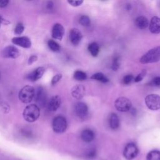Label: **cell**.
Returning <instances> with one entry per match:
<instances>
[{"mask_svg":"<svg viewBox=\"0 0 160 160\" xmlns=\"http://www.w3.org/2000/svg\"><path fill=\"white\" fill-rule=\"evenodd\" d=\"M24 119L29 122L36 121L40 116V109L38 105L31 104L28 105L22 112Z\"/></svg>","mask_w":160,"mask_h":160,"instance_id":"1","label":"cell"},{"mask_svg":"<svg viewBox=\"0 0 160 160\" xmlns=\"http://www.w3.org/2000/svg\"><path fill=\"white\" fill-rule=\"evenodd\" d=\"M160 60V46L155 47L146 52L141 58L140 62L148 64L158 62Z\"/></svg>","mask_w":160,"mask_h":160,"instance_id":"2","label":"cell"},{"mask_svg":"<svg viewBox=\"0 0 160 160\" xmlns=\"http://www.w3.org/2000/svg\"><path fill=\"white\" fill-rule=\"evenodd\" d=\"M35 92V89L32 86L30 85H26L24 86L19 92V99L24 104L29 103L34 98Z\"/></svg>","mask_w":160,"mask_h":160,"instance_id":"3","label":"cell"},{"mask_svg":"<svg viewBox=\"0 0 160 160\" xmlns=\"http://www.w3.org/2000/svg\"><path fill=\"white\" fill-rule=\"evenodd\" d=\"M52 128L54 132L62 133L67 128V121L66 118L62 116H58L53 119L52 122Z\"/></svg>","mask_w":160,"mask_h":160,"instance_id":"4","label":"cell"},{"mask_svg":"<svg viewBox=\"0 0 160 160\" xmlns=\"http://www.w3.org/2000/svg\"><path fill=\"white\" fill-rule=\"evenodd\" d=\"M146 106L151 110L156 111L160 109V96L156 94H151L145 98Z\"/></svg>","mask_w":160,"mask_h":160,"instance_id":"5","label":"cell"},{"mask_svg":"<svg viewBox=\"0 0 160 160\" xmlns=\"http://www.w3.org/2000/svg\"><path fill=\"white\" fill-rule=\"evenodd\" d=\"M131 102L125 97H119L114 102L116 109L121 112H126L130 110L131 108Z\"/></svg>","mask_w":160,"mask_h":160,"instance_id":"6","label":"cell"},{"mask_svg":"<svg viewBox=\"0 0 160 160\" xmlns=\"http://www.w3.org/2000/svg\"><path fill=\"white\" fill-rule=\"evenodd\" d=\"M34 99L39 108H44L46 106L47 102V96L46 91L42 86H39L37 88L36 91L35 92Z\"/></svg>","mask_w":160,"mask_h":160,"instance_id":"7","label":"cell"},{"mask_svg":"<svg viewBox=\"0 0 160 160\" xmlns=\"http://www.w3.org/2000/svg\"><path fill=\"white\" fill-rule=\"evenodd\" d=\"M138 154V148L137 146L133 143H128L124 148L123 151V155L124 158L128 160H131L134 159Z\"/></svg>","mask_w":160,"mask_h":160,"instance_id":"8","label":"cell"},{"mask_svg":"<svg viewBox=\"0 0 160 160\" xmlns=\"http://www.w3.org/2000/svg\"><path fill=\"white\" fill-rule=\"evenodd\" d=\"M20 55V52L18 48L14 46H6L1 52V56L5 58L16 59Z\"/></svg>","mask_w":160,"mask_h":160,"instance_id":"9","label":"cell"},{"mask_svg":"<svg viewBox=\"0 0 160 160\" xmlns=\"http://www.w3.org/2000/svg\"><path fill=\"white\" fill-rule=\"evenodd\" d=\"M12 42L23 48H29L31 46V41L30 39L26 36L14 37L11 40Z\"/></svg>","mask_w":160,"mask_h":160,"instance_id":"10","label":"cell"},{"mask_svg":"<svg viewBox=\"0 0 160 160\" xmlns=\"http://www.w3.org/2000/svg\"><path fill=\"white\" fill-rule=\"evenodd\" d=\"M46 71L45 68L41 66L36 68L33 71L27 75L26 78L31 81H36L42 78Z\"/></svg>","mask_w":160,"mask_h":160,"instance_id":"11","label":"cell"},{"mask_svg":"<svg viewBox=\"0 0 160 160\" xmlns=\"http://www.w3.org/2000/svg\"><path fill=\"white\" fill-rule=\"evenodd\" d=\"M75 112L79 118L84 119L88 115V108L84 102H79L75 106Z\"/></svg>","mask_w":160,"mask_h":160,"instance_id":"12","label":"cell"},{"mask_svg":"<svg viewBox=\"0 0 160 160\" xmlns=\"http://www.w3.org/2000/svg\"><path fill=\"white\" fill-rule=\"evenodd\" d=\"M64 34V28L59 23L55 24L52 29V37L56 39L61 40Z\"/></svg>","mask_w":160,"mask_h":160,"instance_id":"13","label":"cell"},{"mask_svg":"<svg viewBox=\"0 0 160 160\" xmlns=\"http://www.w3.org/2000/svg\"><path fill=\"white\" fill-rule=\"evenodd\" d=\"M85 87L82 84H78L74 86V87H72L71 91L72 97L77 99H82L85 94Z\"/></svg>","mask_w":160,"mask_h":160,"instance_id":"14","label":"cell"},{"mask_svg":"<svg viewBox=\"0 0 160 160\" xmlns=\"http://www.w3.org/2000/svg\"><path fill=\"white\" fill-rule=\"evenodd\" d=\"M82 34L78 29L73 28L69 32V39L71 43L74 45H78L79 44L82 39Z\"/></svg>","mask_w":160,"mask_h":160,"instance_id":"15","label":"cell"},{"mask_svg":"<svg viewBox=\"0 0 160 160\" xmlns=\"http://www.w3.org/2000/svg\"><path fill=\"white\" fill-rule=\"evenodd\" d=\"M149 28L153 34L160 33V18L158 16L152 17L150 21Z\"/></svg>","mask_w":160,"mask_h":160,"instance_id":"16","label":"cell"},{"mask_svg":"<svg viewBox=\"0 0 160 160\" xmlns=\"http://www.w3.org/2000/svg\"><path fill=\"white\" fill-rule=\"evenodd\" d=\"M61 103V98L58 95L54 96L50 99L48 104V108L50 111H56L60 107Z\"/></svg>","mask_w":160,"mask_h":160,"instance_id":"17","label":"cell"},{"mask_svg":"<svg viewBox=\"0 0 160 160\" xmlns=\"http://www.w3.org/2000/svg\"><path fill=\"white\" fill-rule=\"evenodd\" d=\"M94 136L95 135L94 132L89 129H84L81 134V138L82 140L86 142H91L94 139Z\"/></svg>","mask_w":160,"mask_h":160,"instance_id":"18","label":"cell"},{"mask_svg":"<svg viewBox=\"0 0 160 160\" xmlns=\"http://www.w3.org/2000/svg\"><path fill=\"white\" fill-rule=\"evenodd\" d=\"M135 24L138 28L141 29H144L149 26V21L146 17L143 16H140L136 18Z\"/></svg>","mask_w":160,"mask_h":160,"instance_id":"19","label":"cell"},{"mask_svg":"<svg viewBox=\"0 0 160 160\" xmlns=\"http://www.w3.org/2000/svg\"><path fill=\"white\" fill-rule=\"evenodd\" d=\"M109 126L112 129H116L119 126V119L115 113H112L109 116Z\"/></svg>","mask_w":160,"mask_h":160,"instance_id":"20","label":"cell"},{"mask_svg":"<svg viewBox=\"0 0 160 160\" xmlns=\"http://www.w3.org/2000/svg\"><path fill=\"white\" fill-rule=\"evenodd\" d=\"M88 49L92 56L96 57L98 56L99 51V48L98 44L96 42H91V44H89Z\"/></svg>","mask_w":160,"mask_h":160,"instance_id":"21","label":"cell"},{"mask_svg":"<svg viewBox=\"0 0 160 160\" xmlns=\"http://www.w3.org/2000/svg\"><path fill=\"white\" fill-rule=\"evenodd\" d=\"M146 160H160V151L158 150L150 151L147 154Z\"/></svg>","mask_w":160,"mask_h":160,"instance_id":"22","label":"cell"},{"mask_svg":"<svg viewBox=\"0 0 160 160\" xmlns=\"http://www.w3.org/2000/svg\"><path fill=\"white\" fill-rule=\"evenodd\" d=\"M91 79L97 80L101 82H108L109 81V79L101 72H97L94 74L92 76H91Z\"/></svg>","mask_w":160,"mask_h":160,"instance_id":"23","label":"cell"},{"mask_svg":"<svg viewBox=\"0 0 160 160\" xmlns=\"http://www.w3.org/2000/svg\"><path fill=\"white\" fill-rule=\"evenodd\" d=\"M48 46L49 49L53 52H58L60 49V46L55 41L49 39L48 42Z\"/></svg>","mask_w":160,"mask_h":160,"instance_id":"24","label":"cell"},{"mask_svg":"<svg viewBox=\"0 0 160 160\" xmlns=\"http://www.w3.org/2000/svg\"><path fill=\"white\" fill-rule=\"evenodd\" d=\"M74 78L78 81H83L85 80L87 78L86 74L81 71H76L74 73Z\"/></svg>","mask_w":160,"mask_h":160,"instance_id":"25","label":"cell"},{"mask_svg":"<svg viewBox=\"0 0 160 160\" xmlns=\"http://www.w3.org/2000/svg\"><path fill=\"white\" fill-rule=\"evenodd\" d=\"M79 22L80 23L81 25L87 27L89 26L91 24V20L89 19V18L87 16H82L79 20Z\"/></svg>","mask_w":160,"mask_h":160,"instance_id":"26","label":"cell"},{"mask_svg":"<svg viewBox=\"0 0 160 160\" xmlns=\"http://www.w3.org/2000/svg\"><path fill=\"white\" fill-rule=\"evenodd\" d=\"M119 67V56H115L113 59L111 68L113 71H117Z\"/></svg>","mask_w":160,"mask_h":160,"instance_id":"27","label":"cell"},{"mask_svg":"<svg viewBox=\"0 0 160 160\" xmlns=\"http://www.w3.org/2000/svg\"><path fill=\"white\" fill-rule=\"evenodd\" d=\"M24 30V25L21 22H19L16 25L14 29V32L18 35H20L23 32Z\"/></svg>","mask_w":160,"mask_h":160,"instance_id":"28","label":"cell"},{"mask_svg":"<svg viewBox=\"0 0 160 160\" xmlns=\"http://www.w3.org/2000/svg\"><path fill=\"white\" fill-rule=\"evenodd\" d=\"M146 74V71L145 69H143V70L136 77V78H135V79H134V81L136 82L141 81L142 80V79L144 78Z\"/></svg>","mask_w":160,"mask_h":160,"instance_id":"29","label":"cell"},{"mask_svg":"<svg viewBox=\"0 0 160 160\" xmlns=\"http://www.w3.org/2000/svg\"><path fill=\"white\" fill-rule=\"evenodd\" d=\"M62 78V74H56L51 79V84L55 85L56 83H58L61 79Z\"/></svg>","mask_w":160,"mask_h":160,"instance_id":"30","label":"cell"},{"mask_svg":"<svg viewBox=\"0 0 160 160\" xmlns=\"http://www.w3.org/2000/svg\"><path fill=\"white\" fill-rule=\"evenodd\" d=\"M133 79V76L131 74H128L125 76L122 79V82L124 84H129Z\"/></svg>","mask_w":160,"mask_h":160,"instance_id":"31","label":"cell"},{"mask_svg":"<svg viewBox=\"0 0 160 160\" xmlns=\"http://www.w3.org/2000/svg\"><path fill=\"white\" fill-rule=\"evenodd\" d=\"M68 3H69V4H70L71 6H75V7L80 6V5L83 2V1H79V0H78V1H75V0H71V1H68Z\"/></svg>","mask_w":160,"mask_h":160,"instance_id":"32","label":"cell"},{"mask_svg":"<svg viewBox=\"0 0 160 160\" xmlns=\"http://www.w3.org/2000/svg\"><path fill=\"white\" fill-rule=\"evenodd\" d=\"M151 84L156 86H160V76L154 78L151 82Z\"/></svg>","mask_w":160,"mask_h":160,"instance_id":"33","label":"cell"},{"mask_svg":"<svg viewBox=\"0 0 160 160\" xmlns=\"http://www.w3.org/2000/svg\"><path fill=\"white\" fill-rule=\"evenodd\" d=\"M38 60V56L36 55H32L28 59V64L31 65Z\"/></svg>","mask_w":160,"mask_h":160,"instance_id":"34","label":"cell"},{"mask_svg":"<svg viewBox=\"0 0 160 160\" xmlns=\"http://www.w3.org/2000/svg\"><path fill=\"white\" fill-rule=\"evenodd\" d=\"M2 109L4 113H8L10 111V107L7 103H4L2 106Z\"/></svg>","mask_w":160,"mask_h":160,"instance_id":"35","label":"cell"},{"mask_svg":"<svg viewBox=\"0 0 160 160\" xmlns=\"http://www.w3.org/2000/svg\"><path fill=\"white\" fill-rule=\"evenodd\" d=\"M9 1L8 0H0V8H5L8 6Z\"/></svg>","mask_w":160,"mask_h":160,"instance_id":"36","label":"cell"},{"mask_svg":"<svg viewBox=\"0 0 160 160\" xmlns=\"http://www.w3.org/2000/svg\"><path fill=\"white\" fill-rule=\"evenodd\" d=\"M54 7V4L52 1H48L46 4V8L48 10H51Z\"/></svg>","mask_w":160,"mask_h":160,"instance_id":"37","label":"cell"},{"mask_svg":"<svg viewBox=\"0 0 160 160\" xmlns=\"http://www.w3.org/2000/svg\"><path fill=\"white\" fill-rule=\"evenodd\" d=\"M88 157L89 158H93L94 156H95V155H96V151H94V150H92V151H91L90 152H88Z\"/></svg>","mask_w":160,"mask_h":160,"instance_id":"38","label":"cell"},{"mask_svg":"<svg viewBox=\"0 0 160 160\" xmlns=\"http://www.w3.org/2000/svg\"><path fill=\"white\" fill-rule=\"evenodd\" d=\"M2 18L1 16H0V27H1V24H2Z\"/></svg>","mask_w":160,"mask_h":160,"instance_id":"39","label":"cell"}]
</instances>
